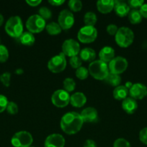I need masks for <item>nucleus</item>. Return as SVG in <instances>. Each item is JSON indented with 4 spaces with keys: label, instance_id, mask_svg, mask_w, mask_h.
<instances>
[{
    "label": "nucleus",
    "instance_id": "obj_49",
    "mask_svg": "<svg viewBox=\"0 0 147 147\" xmlns=\"http://www.w3.org/2000/svg\"><path fill=\"white\" fill-rule=\"evenodd\" d=\"M30 147H35V146H30Z\"/></svg>",
    "mask_w": 147,
    "mask_h": 147
},
{
    "label": "nucleus",
    "instance_id": "obj_44",
    "mask_svg": "<svg viewBox=\"0 0 147 147\" xmlns=\"http://www.w3.org/2000/svg\"><path fill=\"white\" fill-rule=\"evenodd\" d=\"M83 147H97V146L95 141L92 140V139H87L85 141Z\"/></svg>",
    "mask_w": 147,
    "mask_h": 147
},
{
    "label": "nucleus",
    "instance_id": "obj_25",
    "mask_svg": "<svg viewBox=\"0 0 147 147\" xmlns=\"http://www.w3.org/2000/svg\"><path fill=\"white\" fill-rule=\"evenodd\" d=\"M46 30L50 35L53 36L58 35L62 31L61 27H60L59 23L54 22H50L49 24H48L46 26Z\"/></svg>",
    "mask_w": 147,
    "mask_h": 147
},
{
    "label": "nucleus",
    "instance_id": "obj_42",
    "mask_svg": "<svg viewBox=\"0 0 147 147\" xmlns=\"http://www.w3.org/2000/svg\"><path fill=\"white\" fill-rule=\"evenodd\" d=\"M48 3L54 7H59L65 3V0H49Z\"/></svg>",
    "mask_w": 147,
    "mask_h": 147
},
{
    "label": "nucleus",
    "instance_id": "obj_27",
    "mask_svg": "<svg viewBox=\"0 0 147 147\" xmlns=\"http://www.w3.org/2000/svg\"><path fill=\"white\" fill-rule=\"evenodd\" d=\"M97 21V15L92 11H88L84 16V22L86 24V26L95 27Z\"/></svg>",
    "mask_w": 147,
    "mask_h": 147
},
{
    "label": "nucleus",
    "instance_id": "obj_1",
    "mask_svg": "<svg viewBox=\"0 0 147 147\" xmlns=\"http://www.w3.org/2000/svg\"><path fill=\"white\" fill-rule=\"evenodd\" d=\"M84 124L81 115L77 112L71 111L65 113L62 116L60 121V126L61 130L65 134L69 135L76 134Z\"/></svg>",
    "mask_w": 147,
    "mask_h": 147
},
{
    "label": "nucleus",
    "instance_id": "obj_40",
    "mask_svg": "<svg viewBox=\"0 0 147 147\" xmlns=\"http://www.w3.org/2000/svg\"><path fill=\"white\" fill-rule=\"evenodd\" d=\"M118 29L119 28L117 27V25H115V24H109V25L107 26L106 30H107V32H108L110 35L115 36Z\"/></svg>",
    "mask_w": 147,
    "mask_h": 147
},
{
    "label": "nucleus",
    "instance_id": "obj_45",
    "mask_svg": "<svg viewBox=\"0 0 147 147\" xmlns=\"http://www.w3.org/2000/svg\"><path fill=\"white\" fill-rule=\"evenodd\" d=\"M14 73H15V74L18 75V76H21V75H22L23 73H24V70L22 68H17V70L14 71Z\"/></svg>",
    "mask_w": 147,
    "mask_h": 147
},
{
    "label": "nucleus",
    "instance_id": "obj_4",
    "mask_svg": "<svg viewBox=\"0 0 147 147\" xmlns=\"http://www.w3.org/2000/svg\"><path fill=\"white\" fill-rule=\"evenodd\" d=\"M115 40L118 46L126 48L133 42L134 33L129 27H121L115 34Z\"/></svg>",
    "mask_w": 147,
    "mask_h": 147
},
{
    "label": "nucleus",
    "instance_id": "obj_10",
    "mask_svg": "<svg viewBox=\"0 0 147 147\" xmlns=\"http://www.w3.org/2000/svg\"><path fill=\"white\" fill-rule=\"evenodd\" d=\"M61 48V53L65 56H68L69 57L77 56L81 51L80 45L74 39H68L65 40L62 45Z\"/></svg>",
    "mask_w": 147,
    "mask_h": 147
},
{
    "label": "nucleus",
    "instance_id": "obj_16",
    "mask_svg": "<svg viewBox=\"0 0 147 147\" xmlns=\"http://www.w3.org/2000/svg\"><path fill=\"white\" fill-rule=\"evenodd\" d=\"M99 60L104 63H110L115 58V50L110 46H105L99 51Z\"/></svg>",
    "mask_w": 147,
    "mask_h": 147
},
{
    "label": "nucleus",
    "instance_id": "obj_32",
    "mask_svg": "<svg viewBox=\"0 0 147 147\" xmlns=\"http://www.w3.org/2000/svg\"><path fill=\"white\" fill-rule=\"evenodd\" d=\"M9 58V50L4 45H0V63H5Z\"/></svg>",
    "mask_w": 147,
    "mask_h": 147
},
{
    "label": "nucleus",
    "instance_id": "obj_7",
    "mask_svg": "<svg viewBox=\"0 0 147 147\" xmlns=\"http://www.w3.org/2000/svg\"><path fill=\"white\" fill-rule=\"evenodd\" d=\"M66 56L62 53L57 55L53 56L49 60L48 63V68L50 72L53 73H59L63 72L66 69Z\"/></svg>",
    "mask_w": 147,
    "mask_h": 147
},
{
    "label": "nucleus",
    "instance_id": "obj_28",
    "mask_svg": "<svg viewBox=\"0 0 147 147\" xmlns=\"http://www.w3.org/2000/svg\"><path fill=\"white\" fill-rule=\"evenodd\" d=\"M63 90H66L68 93L74 91L76 88V82L71 78H66L64 80H63Z\"/></svg>",
    "mask_w": 147,
    "mask_h": 147
},
{
    "label": "nucleus",
    "instance_id": "obj_46",
    "mask_svg": "<svg viewBox=\"0 0 147 147\" xmlns=\"http://www.w3.org/2000/svg\"><path fill=\"white\" fill-rule=\"evenodd\" d=\"M132 85L133 84L131 83V82H127V83H125V86L128 89V90H129V89L131 88V86H132Z\"/></svg>",
    "mask_w": 147,
    "mask_h": 147
},
{
    "label": "nucleus",
    "instance_id": "obj_33",
    "mask_svg": "<svg viewBox=\"0 0 147 147\" xmlns=\"http://www.w3.org/2000/svg\"><path fill=\"white\" fill-rule=\"evenodd\" d=\"M69 64L71 66L72 68L78 69L79 67H82V60L79 56H74V57H70V59H69Z\"/></svg>",
    "mask_w": 147,
    "mask_h": 147
},
{
    "label": "nucleus",
    "instance_id": "obj_38",
    "mask_svg": "<svg viewBox=\"0 0 147 147\" xmlns=\"http://www.w3.org/2000/svg\"><path fill=\"white\" fill-rule=\"evenodd\" d=\"M144 4V1L143 0H129L128 2V6L130 8H133V9H137Z\"/></svg>",
    "mask_w": 147,
    "mask_h": 147
},
{
    "label": "nucleus",
    "instance_id": "obj_35",
    "mask_svg": "<svg viewBox=\"0 0 147 147\" xmlns=\"http://www.w3.org/2000/svg\"><path fill=\"white\" fill-rule=\"evenodd\" d=\"M18 106L13 101H9L6 111L10 115H15L18 113Z\"/></svg>",
    "mask_w": 147,
    "mask_h": 147
},
{
    "label": "nucleus",
    "instance_id": "obj_9",
    "mask_svg": "<svg viewBox=\"0 0 147 147\" xmlns=\"http://www.w3.org/2000/svg\"><path fill=\"white\" fill-rule=\"evenodd\" d=\"M71 96L63 89H59L53 92L51 96V102L57 108H64L70 103Z\"/></svg>",
    "mask_w": 147,
    "mask_h": 147
},
{
    "label": "nucleus",
    "instance_id": "obj_26",
    "mask_svg": "<svg viewBox=\"0 0 147 147\" xmlns=\"http://www.w3.org/2000/svg\"><path fill=\"white\" fill-rule=\"evenodd\" d=\"M105 81L108 84L110 85L111 86L116 88L120 86V83L121 82V77L120 76V75L112 74V73H110L108 76H107L106 78H105Z\"/></svg>",
    "mask_w": 147,
    "mask_h": 147
},
{
    "label": "nucleus",
    "instance_id": "obj_30",
    "mask_svg": "<svg viewBox=\"0 0 147 147\" xmlns=\"http://www.w3.org/2000/svg\"><path fill=\"white\" fill-rule=\"evenodd\" d=\"M75 74H76V78H77L78 79L83 80L87 78L89 73V70H88L87 68H86V67H82H82L76 69Z\"/></svg>",
    "mask_w": 147,
    "mask_h": 147
},
{
    "label": "nucleus",
    "instance_id": "obj_22",
    "mask_svg": "<svg viewBox=\"0 0 147 147\" xmlns=\"http://www.w3.org/2000/svg\"><path fill=\"white\" fill-rule=\"evenodd\" d=\"M129 94V90L125 86H119L115 88L112 93V96L115 99L118 100H123Z\"/></svg>",
    "mask_w": 147,
    "mask_h": 147
},
{
    "label": "nucleus",
    "instance_id": "obj_41",
    "mask_svg": "<svg viewBox=\"0 0 147 147\" xmlns=\"http://www.w3.org/2000/svg\"><path fill=\"white\" fill-rule=\"evenodd\" d=\"M140 14H141L142 17L147 19V4L144 3L139 9Z\"/></svg>",
    "mask_w": 147,
    "mask_h": 147
},
{
    "label": "nucleus",
    "instance_id": "obj_6",
    "mask_svg": "<svg viewBox=\"0 0 147 147\" xmlns=\"http://www.w3.org/2000/svg\"><path fill=\"white\" fill-rule=\"evenodd\" d=\"M46 20H43L39 14L31 15L26 21L27 30L33 34L41 32L46 28Z\"/></svg>",
    "mask_w": 147,
    "mask_h": 147
},
{
    "label": "nucleus",
    "instance_id": "obj_14",
    "mask_svg": "<svg viewBox=\"0 0 147 147\" xmlns=\"http://www.w3.org/2000/svg\"><path fill=\"white\" fill-rule=\"evenodd\" d=\"M65 139L59 134H52L46 137L44 142L45 147H64Z\"/></svg>",
    "mask_w": 147,
    "mask_h": 147
},
{
    "label": "nucleus",
    "instance_id": "obj_19",
    "mask_svg": "<svg viewBox=\"0 0 147 147\" xmlns=\"http://www.w3.org/2000/svg\"><path fill=\"white\" fill-rule=\"evenodd\" d=\"M86 97L82 92H76L70 97V103L76 108H82L86 104Z\"/></svg>",
    "mask_w": 147,
    "mask_h": 147
},
{
    "label": "nucleus",
    "instance_id": "obj_2",
    "mask_svg": "<svg viewBox=\"0 0 147 147\" xmlns=\"http://www.w3.org/2000/svg\"><path fill=\"white\" fill-rule=\"evenodd\" d=\"M5 32L13 38H19L22 34L23 24L21 18L19 16H12L6 22Z\"/></svg>",
    "mask_w": 147,
    "mask_h": 147
},
{
    "label": "nucleus",
    "instance_id": "obj_47",
    "mask_svg": "<svg viewBox=\"0 0 147 147\" xmlns=\"http://www.w3.org/2000/svg\"><path fill=\"white\" fill-rule=\"evenodd\" d=\"M4 17H3L2 14L0 13V26H1L3 24V23H4Z\"/></svg>",
    "mask_w": 147,
    "mask_h": 147
},
{
    "label": "nucleus",
    "instance_id": "obj_20",
    "mask_svg": "<svg viewBox=\"0 0 147 147\" xmlns=\"http://www.w3.org/2000/svg\"><path fill=\"white\" fill-rule=\"evenodd\" d=\"M113 0H99L97 2V9L102 14H108L114 9Z\"/></svg>",
    "mask_w": 147,
    "mask_h": 147
},
{
    "label": "nucleus",
    "instance_id": "obj_18",
    "mask_svg": "<svg viewBox=\"0 0 147 147\" xmlns=\"http://www.w3.org/2000/svg\"><path fill=\"white\" fill-rule=\"evenodd\" d=\"M122 109L128 114H133L138 109L137 100L131 97H127L122 102Z\"/></svg>",
    "mask_w": 147,
    "mask_h": 147
},
{
    "label": "nucleus",
    "instance_id": "obj_23",
    "mask_svg": "<svg viewBox=\"0 0 147 147\" xmlns=\"http://www.w3.org/2000/svg\"><path fill=\"white\" fill-rule=\"evenodd\" d=\"M20 39V42L25 46H32L34 45L35 42V37L34 34L33 33L30 32H23L22 34L19 37Z\"/></svg>",
    "mask_w": 147,
    "mask_h": 147
},
{
    "label": "nucleus",
    "instance_id": "obj_34",
    "mask_svg": "<svg viewBox=\"0 0 147 147\" xmlns=\"http://www.w3.org/2000/svg\"><path fill=\"white\" fill-rule=\"evenodd\" d=\"M0 81L5 87H9L11 82V73L9 72H4L0 75Z\"/></svg>",
    "mask_w": 147,
    "mask_h": 147
},
{
    "label": "nucleus",
    "instance_id": "obj_11",
    "mask_svg": "<svg viewBox=\"0 0 147 147\" xmlns=\"http://www.w3.org/2000/svg\"><path fill=\"white\" fill-rule=\"evenodd\" d=\"M128 60L123 57H115L112 61L109 63L108 68L110 73L116 75H120L121 73H124L128 68Z\"/></svg>",
    "mask_w": 147,
    "mask_h": 147
},
{
    "label": "nucleus",
    "instance_id": "obj_15",
    "mask_svg": "<svg viewBox=\"0 0 147 147\" xmlns=\"http://www.w3.org/2000/svg\"><path fill=\"white\" fill-rule=\"evenodd\" d=\"M84 123H95L98 120V112L95 108L87 107L80 113Z\"/></svg>",
    "mask_w": 147,
    "mask_h": 147
},
{
    "label": "nucleus",
    "instance_id": "obj_48",
    "mask_svg": "<svg viewBox=\"0 0 147 147\" xmlns=\"http://www.w3.org/2000/svg\"><path fill=\"white\" fill-rule=\"evenodd\" d=\"M0 45H1V38H0Z\"/></svg>",
    "mask_w": 147,
    "mask_h": 147
},
{
    "label": "nucleus",
    "instance_id": "obj_13",
    "mask_svg": "<svg viewBox=\"0 0 147 147\" xmlns=\"http://www.w3.org/2000/svg\"><path fill=\"white\" fill-rule=\"evenodd\" d=\"M129 95L135 100H142L147 96V87L142 83H134L129 89Z\"/></svg>",
    "mask_w": 147,
    "mask_h": 147
},
{
    "label": "nucleus",
    "instance_id": "obj_39",
    "mask_svg": "<svg viewBox=\"0 0 147 147\" xmlns=\"http://www.w3.org/2000/svg\"><path fill=\"white\" fill-rule=\"evenodd\" d=\"M139 139L144 144L147 145V127L144 128L140 131Z\"/></svg>",
    "mask_w": 147,
    "mask_h": 147
},
{
    "label": "nucleus",
    "instance_id": "obj_8",
    "mask_svg": "<svg viewBox=\"0 0 147 147\" xmlns=\"http://www.w3.org/2000/svg\"><path fill=\"white\" fill-rule=\"evenodd\" d=\"M97 37V30L95 27L84 26L79 30L77 38L79 42L84 44H89L95 41Z\"/></svg>",
    "mask_w": 147,
    "mask_h": 147
},
{
    "label": "nucleus",
    "instance_id": "obj_21",
    "mask_svg": "<svg viewBox=\"0 0 147 147\" xmlns=\"http://www.w3.org/2000/svg\"><path fill=\"white\" fill-rule=\"evenodd\" d=\"M79 57L82 59V61L88 62V63H92L95 61V57H96V53L95 50L90 47H85L82 49L79 53Z\"/></svg>",
    "mask_w": 147,
    "mask_h": 147
},
{
    "label": "nucleus",
    "instance_id": "obj_37",
    "mask_svg": "<svg viewBox=\"0 0 147 147\" xmlns=\"http://www.w3.org/2000/svg\"><path fill=\"white\" fill-rule=\"evenodd\" d=\"M9 100L4 95L0 94V113L4 112L7 109Z\"/></svg>",
    "mask_w": 147,
    "mask_h": 147
},
{
    "label": "nucleus",
    "instance_id": "obj_12",
    "mask_svg": "<svg viewBox=\"0 0 147 147\" xmlns=\"http://www.w3.org/2000/svg\"><path fill=\"white\" fill-rule=\"evenodd\" d=\"M74 16L68 9H63L60 12L58 18V23L62 30H67L71 28L74 24Z\"/></svg>",
    "mask_w": 147,
    "mask_h": 147
},
{
    "label": "nucleus",
    "instance_id": "obj_43",
    "mask_svg": "<svg viewBox=\"0 0 147 147\" xmlns=\"http://www.w3.org/2000/svg\"><path fill=\"white\" fill-rule=\"evenodd\" d=\"M41 0H27L26 3L30 7H37L41 4Z\"/></svg>",
    "mask_w": 147,
    "mask_h": 147
},
{
    "label": "nucleus",
    "instance_id": "obj_24",
    "mask_svg": "<svg viewBox=\"0 0 147 147\" xmlns=\"http://www.w3.org/2000/svg\"><path fill=\"white\" fill-rule=\"evenodd\" d=\"M128 17L129 22L133 24H138L139 23H141L143 18L141 14H140L139 10L138 9L131 10L129 14H128Z\"/></svg>",
    "mask_w": 147,
    "mask_h": 147
},
{
    "label": "nucleus",
    "instance_id": "obj_5",
    "mask_svg": "<svg viewBox=\"0 0 147 147\" xmlns=\"http://www.w3.org/2000/svg\"><path fill=\"white\" fill-rule=\"evenodd\" d=\"M33 142L31 134L26 131H20L13 135L11 144L14 147H30Z\"/></svg>",
    "mask_w": 147,
    "mask_h": 147
},
{
    "label": "nucleus",
    "instance_id": "obj_36",
    "mask_svg": "<svg viewBox=\"0 0 147 147\" xmlns=\"http://www.w3.org/2000/svg\"><path fill=\"white\" fill-rule=\"evenodd\" d=\"M113 147H131L129 142L123 138L116 139L113 143Z\"/></svg>",
    "mask_w": 147,
    "mask_h": 147
},
{
    "label": "nucleus",
    "instance_id": "obj_31",
    "mask_svg": "<svg viewBox=\"0 0 147 147\" xmlns=\"http://www.w3.org/2000/svg\"><path fill=\"white\" fill-rule=\"evenodd\" d=\"M38 14L44 20H48L51 18L52 11L50 9L46 7H42L39 9Z\"/></svg>",
    "mask_w": 147,
    "mask_h": 147
},
{
    "label": "nucleus",
    "instance_id": "obj_17",
    "mask_svg": "<svg viewBox=\"0 0 147 147\" xmlns=\"http://www.w3.org/2000/svg\"><path fill=\"white\" fill-rule=\"evenodd\" d=\"M114 10L118 16L120 17H124L128 16L131 11V8L128 6V3L122 1H114Z\"/></svg>",
    "mask_w": 147,
    "mask_h": 147
},
{
    "label": "nucleus",
    "instance_id": "obj_29",
    "mask_svg": "<svg viewBox=\"0 0 147 147\" xmlns=\"http://www.w3.org/2000/svg\"><path fill=\"white\" fill-rule=\"evenodd\" d=\"M71 11L78 12L82 9V2L79 0H70L68 3Z\"/></svg>",
    "mask_w": 147,
    "mask_h": 147
},
{
    "label": "nucleus",
    "instance_id": "obj_3",
    "mask_svg": "<svg viewBox=\"0 0 147 147\" xmlns=\"http://www.w3.org/2000/svg\"><path fill=\"white\" fill-rule=\"evenodd\" d=\"M88 70L92 77L99 80H105L110 73L108 64L101 61L100 60L92 62L89 64Z\"/></svg>",
    "mask_w": 147,
    "mask_h": 147
}]
</instances>
